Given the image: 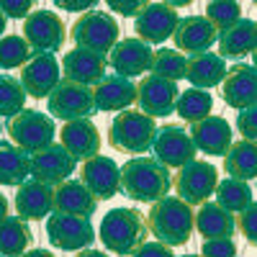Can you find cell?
Instances as JSON below:
<instances>
[{"label":"cell","mask_w":257,"mask_h":257,"mask_svg":"<svg viewBox=\"0 0 257 257\" xmlns=\"http://www.w3.org/2000/svg\"><path fill=\"white\" fill-rule=\"evenodd\" d=\"M121 180L118 190L128 201L137 203H155L167 196V190L173 188V175L165 165H160L155 157H134L126 160L121 167Z\"/></svg>","instance_id":"cell-1"},{"label":"cell","mask_w":257,"mask_h":257,"mask_svg":"<svg viewBox=\"0 0 257 257\" xmlns=\"http://www.w3.org/2000/svg\"><path fill=\"white\" fill-rule=\"evenodd\" d=\"M98 237L108 252H113L118 257H132L149 237L144 213L134 206L111 208L100 221Z\"/></svg>","instance_id":"cell-2"},{"label":"cell","mask_w":257,"mask_h":257,"mask_svg":"<svg viewBox=\"0 0 257 257\" xmlns=\"http://www.w3.org/2000/svg\"><path fill=\"white\" fill-rule=\"evenodd\" d=\"M147 231L155 234V239L165 247H180L190 242L193 234V208L183 203L180 198L165 196L162 201H155L149 206V213L144 216Z\"/></svg>","instance_id":"cell-3"},{"label":"cell","mask_w":257,"mask_h":257,"mask_svg":"<svg viewBox=\"0 0 257 257\" xmlns=\"http://www.w3.org/2000/svg\"><path fill=\"white\" fill-rule=\"evenodd\" d=\"M155 132H157V121L144 116L142 111H121L111 126H108V144L116 149V152H123V155H134V157H142L144 152H149L152 147V139H155Z\"/></svg>","instance_id":"cell-4"},{"label":"cell","mask_w":257,"mask_h":257,"mask_svg":"<svg viewBox=\"0 0 257 257\" xmlns=\"http://www.w3.org/2000/svg\"><path fill=\"white\" fill-rule=\"evenodd\" d=\"M118 36H121L118 21L100 8L77 16V21L70 29V39L75 41L77 49H88L100 57H108V52L118 44Z\"/></svg>","instance_id":"cell-5"},{"label":"cell","mask_w":257,"mask_h":257,"mask_svg":"<svg viewBox=\"0 0 257 257\" xmlns=\"http://www.w3.org/2000/svg\"><path fill=\"white\" fill-rule=\"evenodd\" d=\"M6 128H8L11 142L18 149H24L26 155H34L39 149L54 144V137H57L54 118H49L47 113H41L36 108H24L21 113H16L13 118H8Z\"/></svg>","instance_id":"cell-6"},{"label":"cell","mask_w":257,"mask_h":257,"mask_svg":"<svg viewBox=\"0 0 257 257\" xmlns=\"http://www.w3.org/2000/svg\"><path fill=\"white\" fill-rule=\"evenodd\" d=\"M216 183H219V170L203 160H193L183 165L173 178V188L178 190V198L188 206L206 203L213 196Z\"/></svg>","instance_id":"cell-7"},{"label":"cell","mask_w":257,"mask_h":257,"mask_svg":"<svg viewBox=\"0 0 257 257\" xmlns=\"http://www.w3.org/2000/svg\"><path fill=\"white\" fill-rule=\"evenodd\" d=\"M21 36L26 39L34 54H54L57 49H62L64 39H67V26L54 11L39 8L24 21V34Z\"/></svg>","instance_id":"cell-8"},{"label":"cell","mask_w":257,"mask_h":257,"mask_svg":"<svg viewBox=\"0 0 257 257\" xmlns=\"http://www.w3.org/2000/svg\"><path fill=\"white\" fill-rule=\"evenodd\" d=\"M47 239L57 249L82 252L95 242V229H93L90 219H80V216L54 211L47 216Z\"/></svg>","instance_id":"cell-9"},{"label":"cell","mask_w":257,"mask_h":257,"mask_svg":"<svg viewBox=\"0 0 257 257\" xmlns=\"http://www.w3.org/2000/svg\"><path fill=\"white\" fill-rule=\"evenodd\" d=\"M47 108L49 116L59 118V121H80V118H90L95 113V105H93V93L90 88L70 80H59V85L49 93L47 98Z\"/></svg>","instance_id":"cell-10"},{"label":"cell","mask_w":257,"mask_h":257,"mask_svg":"<svg viewBox=\"0 0 257 257\" xmlns=\"http://www.w3.org/2000/svg\"><path fill=\"white\" fill-rule=\"evenodd\" d=\"M149 149L155 152V160L160 165H165L167 170L170 167L180 170L183 165L196 160V147H193L188 132L180 123H162V126H157L152 147Z\"/></svg>","instance_id":"cell-11"},{"label":"cell","mask_w":257,"mask_h":257,"mask_svg":"<svg viewBox=\"0 0 257 257\" xmlns=\"http://www.w3.org/2000/svg\"><path fill=\"white\" fill-rule=\"evenodd\" d=\"M62 70L54 54H31V59L21 67V88H24L26 98H49V93L59 85Z\"/></svg>","instance_id":"cell-12"},{"label":"cell","mask_w":257,"mask_h":257,"mask_svg":"<svg viewBox=\"0 0 257 257\" xmlns=\"http://www.w3.org/2000/svg\"><path fill=\"white\" fill-rule=\"evenodd\" d=\"M178 11H173L167 3H144L139 16L134 18V34L144 44H162V41L173 39L178 26Z\"/></svg>","instance_id":"cell-13"},{"label":"cell","mask_w":257,"mask_h":257,"mask_svg":"<svg viewBox=\"0 0 257 257\" xmlns=\"http://www.w3.org/2000/svg\"><path fill=\"white\" fill-rule=\"evenodd\" d=\"M180 90L178 82H170L162 77H142L137 85V100L144 116L149 118H167L170 113H175V100H178Z\"/></svg>","instance_id":"cell-14"},{"label":"cell","mask_w":257,"mask_h":257,"mask_svg":"<svg viewBox=\"0 0 257 257\" xmlns=\"http://www.w3.org/2000/svg\"><path fill=\"white\" fill-rule=\"evenodd\" d=\"M118 180H121V170L116 160L95 155L90 160H85L80 167V183L93 193L95 201H111L118 193Z\"/></svg>","instance_id":"cell-15"},{"label":"cell","mask_w":257,"mask_h":257,"mask_svg":"<svg viewBox=\"0 0 257 257\" xmlns=\"http://www.w3.org/2000/svg\"><path fill=\"white\" fill-rule=\"evenodd\" d=\"M221 98L229 108H252L257 103V75L249 62H237L226 67V75L221 80Z\"/></svg>","instance_id":"cell-16"},{"label":"cell","mask_w":257,"mask_h":257,"mask_svg":"<svg viewBox=\"0 0 257 257\" xmlns=\"http://www.w3.org/2000/svg\"><path fill=\"white\" fill-rule=\"evenodd\" d=\"M29 160H31V170H29L31 178L49 188L59 185L62 180H70L77 167V162L59 144H49L44 149H39V152L29 155Z\"/></svg>","instance_id":"cell-17"},{"label":"cell","mask_w":257,"mask_h":257,"mask_svg":"<svg viewBox=\"0 0 257 257\" xmlns=\"http://www.w3.org/2000/svg\"><path fill=\"white\" fill-rule=\"evenodd\" d=\"M152 47H147L144 41H139L137 36H126V39H118V44L108 52V62L113 72L118 77H139L144 72H149V64H152Z\"/></svg>","instance_id":"cell-18"},{"label":"cell","mask_w":257,"mask_h":257,"mask_svg":"<svg viewBox=\"0 0 257 257\" xmlns=\"http://www.w3.org/2000/svg\"><path fill=\"white\" fill-rule=\"evenodd\" d=\"M100 132L90 118H80V121H67L59 132V147L67 152L75 162L77 160H90L100 155Z\"/></svg>","instance_id":"cell-19"},{"label":"cell","mask_w":257,"mask_h":257,"mask_svg":"<svg viewBox=\"0 0 257 257\" xmlns=\"http://www.w3.org/2000/svg\"><path fill=\"white\" fill-rule=\"evenodd\" d=\"M59 70H62V80H70V82H77V85H98L103 77H105V70H108V62L105 57L95 54V52H88V49H70L67 54L62 57L59 62Z\"/></svg>","instance_id":"cell-20"},{"label":"cell","mask_w":257,"mask_h":257,"mask_svg":"<svg viewBox=\"0 0 257 257\" xmlns=\"http://www.w3.org/2000/svg\"><path fill=\"white\" fill-rule=\"evenodd\" d=\"M95 111L103 113H121L128 111V105L137 100V85L134 80H126L118 75H105L98 85L90 88Z\"/></svg>","instance_id":"cell-21"},{"label":"cell","mask_w":257,"mask_h":257,"mask_svg":"<svg viewBox=\"0 0 257 257\" xmlns=\"http://www.w3.org/2000/svg\"><path fill=\"white\" fill-rule=\"evenodd\" d=\"M188 137L196 147V152L201 149L208 157H224L226 149L231 147V126L221 116H206L198 123H190Z\"/></svg>","instance_id":"cell-22"},{"label":"cell","mask_w":257,"mask_h":257,"mask_svg":"<svg viewBox=\"0 0 257 257\" xmlns=\"http://www.w3.org/2000/svg\"><path fill=\"white\" fill-rule=\"evenodd\" d=\"M216 31L203 16H185L178 21L175 26V34H173V41H175V52H180L183 57L185 54H203L208 52L213 44H216Z\"/></svg>","instance_id":"cell-23"},{"label":"cell","mask_w":257,"mask_h":257,"mask_svg":"<svg viewBox=\"0 0 257 257\" xmlns=\"http://www.w3.org/2000/svg\"><path fill=\"white\" fill-rule=\"evenodd\" d=\"M52 206L57 213H70V216H80V219H90L98 211V201L80 180H62L59 185H54Z\"/></svg>","instance_id":"cell-24"},{"label":"cell","mask_w":257,"mask_h":257,"mask_svg":"<svg viewBox=\"0 0 257 257\" xmlns=\"http://www.w3.org/2000/svg\"><path fill=\"white\" fill-rule=\"evenodd\" d=\"M16 213L24 221H41L54 211L52 206V188L39 183V180H26L16 188Z\"/></svg>","instance_id":"cell-25"},{"label":"cell","mask_w":257,"mask_h":257,"mask_svg":"<svg viewBox=\"0 0 257 257\" xmlns=\"http://www.w3.org/2000/svg\"><path fill=\"white\" fill-rule=\"evenodd\" d=\"M193 229L198 231V237L203 242H208V239H231L234 231H237L234 216L213 201H206V203L198 206V211H193Z\"/></svg>","instance_id":"cell-26"},{"label":"cell","mask_w":257,"mask_h":257,"mask_svg":"<svg viewBox=\"0 0 257 257\" xmlns=\"http://www.w3.org/2000/svg\"><path fill=\"white\" fill-rule=\"evenodd\" d=\"M216 41H219V57L221 59H237L239 62L242 57H249L254 52L257 26L252 18H242L239 24H234L231 29L219 34Z\"/></svg>","instance_id":"cell-27"},{"label":"cell","mask_w":257,"mask_h":257,"mask_svg":"<svg viewBox=\"0 0 257 257\" xmlns=\"http://www.w3.org/2000/svg\"><path fill=\"white\" fill-rule=\"evenodd\" d=\"M224 75H226V62L213 52L193 54L185 62V80H190L193 88H198V90H208V88L221 85Z\"/></svg>","instance_id":"cell-28"},{"label":"cell","mask_w":257,"mask_h":257,"mask_svg":"<svg viewBox=\"0 0 257 257\" xmlns=\"http://www.w3.org/2000/svg\"><path fill=\"white\" fill-rule=\"evenodd\" d=\"M224 173L231 180H242L249 183L257 175V152H254V142H231V147L224 155Z\"/></svg>","instance_id":"cell-29"},{"label":"cell","mask_w":257,"mask_h":257,"mask_svg":"<svg viewBox=\"0 0 257 257\" xmlns=\"http://www.w3.org/2000/svg\"><path fill=\"white\" fill-rule=\"evenodd\" d=\"M31 160L24 149H18L13 142L3 139L0 142V185H13L18 188L21 183L29 180Z\"/></svg>","instance_id":"cell-30"},{"label":"cell","mask_w":257,"mask_h":257,"mask_svg":"<svg viewBox=\"0 0 257 257\" xmlns=\"http://www.w3.org/2000/svg\"><path fill=\"white\" fill-rule=\"evenodd\" d=\"M31 242L34 234L24 219L6 216L0 221V254L3 257H21L26 249H31Z\"/></svg>","instance_id":"cell-31"},{"label":"cell","mask_w":257,"mask_h":257,"mask_svg":"<svg viewBox=\"0 0 257 257\" xmlns=\"http://www.w3.org/2000/svg\"><path fill=\"white\" fill-rule=\"evenodd\" d=\"M213 196H216V201L224 211H229L231 216H237V213H242L244 208H249L254 203V196H252V185L249 183H242V180H219L216 188H213Z\"/></svg>","instance_id":"cell-32"},{"label":"cell","mask_w":257,"mask_h":257,"mask_svg":"<svg viewBox=\"0 0 257 257\" xmlns=\"http://www.w3.org/2000/svg\"><path fill=\"white\" fill-rule=\"evenodd\" d=\"M213 108V95L208 90H198V88H188L178 95L175 100V113L185 121V123H198L206 116H211Z\"/></svg>","instance_id":"cell-33"},{"label":"cell","mask_w":257,"mask_h":257,"mask_svg":"<svg viewBox=\"0 0 257 257\" xmlns=\"http://www.w3.org/2000/svg\"><path fill=\"white\" fill-rule=\"evenodd\" d=\"M185 62H188V57H183L175 49H157L152 54L149 72H152V77L178 82V80H185Z\"/></svg>","instance_id":"cell-34"},{"label":"cell","mask_w":257,"mask_h":257,"mask_svg":"<svg viewBox=\"0 0 257 257\" xmlns=\"http://www.w3.org/2000/svg\"><path fill=\"white\" fill-rule=\"evenodd\" d=\"M26 108V93L18 77L0 75V118H13Z\"/></svg>","instance_id":"cell-35"},{"label":"cell","mask_w":257,"mask_h":257,"mask_svg":"<svg viewBox=\"0 0 257 257\" xmlns=\"http://www.w3.org/2000/svg\"><path fill=\"white\" fill-rule=\"evenodd\" d=\"M203 18L213 26L216 34H224L226 29H231L234 24L242 21V6L231 3V0H213V3L206 6V16Z\"/></svg>","instance_id":"cell-36"},{"label":"cell","mask_w":257,"mask_h":257,"mask_svg":"<svg viewBox=\"0 0 257 257\" xmlns=\"http://www.w3.org/2000/svg\"><path fill=\"white\" fill-rule=\"evenodd\" d=\"M31 49L26 44L24 36H16V34H6L0 39V67L3 70H16V67H24V64L31 59Z\"/></svg>","instance_id":"cell-37"},{"label":"cell","mask_w":257,"mask_h":257,"mask_svg":"<svg viewBox=\"0 0 257 257\" xmlns=\"http://www.w3.org/2000/svg\"><path fill=\"white\" fill-rule=\"evenodd\" d=\"M234 226L242 231V237H244L247 244H254L257 242V211H254V203L234 216Z\"/></svg>","instance_id":"cell-38"},{"label":"cell","mask_w":257,"mask_h":257,"mask_svg":"<svg viewBox=\"0 0 257 257\" xmlns=\"http://www.w3.org/2000/svg\"><path fill=\"white\" fill-rule=\"evenodd\" d=\"M201 257H237L234 239H208L201 244Z\"/></svg>","instance_id":"cell-39"},{"label":"cell","mask_w":257,"mask_h":257,"mask_svg":"<svg viewBox=\"0 0 257 257\" xmlns=\"http://www.w3.org/2000/svg\"><path fill=\"white\" fill-rule=\"evenodd\" d=\"M237 132L242 134L244 142H254L257 137V108H244L237 113Z\"/></svg>","instance_id":"cell-40"},{"label":"cell","mask_w":257,"mask_h":257,"mask_svg":"<svg viewBox=\"0 0 257 257\" xmlns=\"http://www.w3.org/2000/svg\"><path fill=\"white\" fill-rule=\"evenodd\" d=\"M0 13L6 18H29L34 13V3L31 0H0Z\"/></svg>","instance_id":"cell-41"},{"label":"cell","mask_w":257,"mask_h":257,"mask_svg":"<svg viewBox=\"0 0 257 257\" xmlns=\"http://www.w3.org/2000/svg\"><path fill=\"white\" fill-rule=\"evenodd\" d=\"M108 8L118 16H128V18H137L139 11L144 8V0H111Z\"/></svg>","instance_id":"cell-42"},{"label":"cell","mask_w":257,"mask_h":257,"mask_svg":"<svg viewBox=\"0 0 257 257\" xmlns=\"http://www.w3.org/2000/svg\"><path fill=\"white\" fill-rule=\"evenodd\" d=\"M132 257H175V252L162 242H144Z\"/></svg>","instance_id":"cell-43"},{"label":"cell","mask_w":257,"mask_h":257,"mask_svg":"<svg viewBox=\"0 0 257 257\" xmlns=\"http://www.w3.org/2000/svg\"><path fill=\"white\" fill-rule=\"evenodd\" d=\"M57 8L59 11H70V13H82V11L88 13V11L95 8V3H90V0H82V3H67V0H59Z\"/></svg>","instance_id":"cell-44"},{"label":"cell","mask_w":257,"mask_h":257,"mask_svg":"<svg viewBox=\"0 0 257 257\" xmlns=\"http://www.w3.org/2000/svg\"><path fill=\"white\" fill-rule=\"evenodd\" d=\"M21 257H57L52 249H41V247H34V249H26Z\"/></svg>","instance_id":"cell-45"},{"label":"cell","mask_w":257,"mask_h":257,"mask_svg":"<svg viewBox=\"0 0 257 257\" xmlns=\"http://www.w3.org/2000/svg\"><path fill=\"white\" fill-rule=\"evenodd\" d=\"M75 257H108V254H105V252H100V249H82V252H77Z\"/></svg>","instance_id":"cell-46"},{"label":"cell","mask_w":257,"mask_h":257,"mask_svg":"<svg viewBox=\"0 0 257 257\" xmlns=\"http://www.w3.org/2000/svg\"><path fill=\"white\" fill-rule=\"evenodd\" d=\"M8 206H11V201L3 196V193H0V221H3V219L8 216Z\"/></svg>","instance_id":"cell-47"},{"label":"cell","mask_w":257,"mask_h":257,"mask_svg":"<svg viewBox=\"0 0 257 257\" xmlns=\"http://www.w3.org/2000/svg\"><path fill=\"white\" fill-rule=\"evenodd\" d=\"M167 6L173 8V11H178V8H185V6H190V0H170Z\"/></svg>","instance_id":"cell-48"},{"label":"cell","mask_w":257,"mask_h":257,"mask_svg":"<svg viewBox=\"0 0 257 257\" xmlns=\"http://www.w3.org/2000/svg\"><path fill=\"white\" fill-rule=\"evenodd\" d=\"M6 26H8V18H6L3 13H0V39L6 36Z\"/></svg>","instance_id":"cell-49"},{"label":"cell","mask_w":257,"mask_h":257,"mask_svg":"<svg viewBox=\"0 0 257 257\" xmlns=\"http://www.w3.org/2000/svg\"><path fill=\"white\" fill-rule=\"evenodd\" d=\"M183 257H201V254H183Z\"/></svg>","instance_id":"cell-50"},{"label":"cell","mask_w":257,"mask_h":257,"mask_svg":"<svg viewBox=\"0 0 257 257\" xmlns=\"http://www.w3.org/2000/svg\"><path fill=\"white\" fill-rule=\"evenodd\" d=\"M0 134H3V123H0Z\"/></svg>","instance_id":"cell-51"},{"label":"cell","mask_w":257,"mask_h":257,"mask_svg":"<svg viewBox=\"0 0 257 257\" xmlns=\"http://www.w3.org/2000/svg\"><path fill=\"white\" fill-rule=\"evenodd\" d=\"M0 257H3V254H0Z\"/></svg>","instance_id":"cell-52"}]
</instances>
